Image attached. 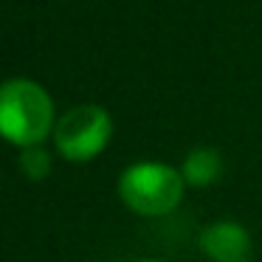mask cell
Wrapping results in <instances>:
<instances>
[{
	"instance_id": "cell-4",
	"label": "cell",
	"mask_w": 262,
	"mask_h": 262,
	"mask_svg": "<svg viewBox=\"0 0 262 262\" xmlns=\"http://www.w3.org/2000/svg\"><path fill=\"white\" fill-rule=\"evenodd\" d=\"M200 248L217 262H248L251 237L239 223L220 220L200 231Z\"/></svg>"
},
{
	"instance_id": "cell-3",
	"label": "cell",
	"mask_w": 262,
	"mask_h": 262,
	"mask_svg": "<svg viewBox=\"0 0 262 262\" xmlns=\"http://www.w3.org/2000/svg\"><path fill=\"white\" fill-rule=\"evenodd\" d=\"M113 124L104 107L99 104H76L54 127L57 149L71 161H88L99 155L107 144Z\"/></svg>"
},
{
	"instance_id": "cell-7",
	"label": "cell",
	"mask_w": 262,
	"mask_h": 262,
	"mask_svg": "<svg viewBox=\"0 0 262 262\" xmlns=\"http://www.w3.org/2000/svg\"><path fill=\"white\" fill-rule=\"evenodd\" d=\"M141 262H158V259H141Z\"/></svg>"
},
{
	"instance_id": "cell-6",
	"label": "cell",
	"mask_w": 262,
	"mask_h": 262,
	"mask_svg": "<svg viewBox=\"0 0 262 262\" xmlns=\"http://www.w3.org/2000/svg\"><path fill=\"white\" fill-rule=\"evenodd\" d=\"M20 164H23V172L29 178H42L48 175V152L37 144V147H26L23 155H20Z\"/></svg>"
},
{
	"instance_id": "cell-2",
	"label": "cell",
	"mask_w": 262,
	"mask_h": 262,
	"mask_svg": "<svg viewBox=\"0 0 262 262\" xmlns=\"http://www.w3.org/2000/svg\"><path fill=\"white\" fill-rule=\"evenodd\" d=\"M119 194L138 214H166L183 194V175L161 161H138L121 172Z\"/></svg>"
},
{
	"instance_id": "cell-1",
	"label": "cell",
	"mask_w": 262,
	"mask_h": 262,
	"mask_svg": "<svg viewBox=\"0 0 262 262\" xmlns=\"http://www.w3.org/2000/svg\"><path fill=\"white\" fill-rule=\"evenodd\" d=\"M54 104L46 88L31 79H6L0 85V133L20 147H37L51 133Z\"/></svg>"
},
{
	"instance_id": "cell-5",
	"label": "cell",
	"mask_w": 262,
	"mask_h": 262,
	"mask_svg": "<svg viewBox=\"0 0 262 262\" xmlns=\"http://www.w3.org/2000/svg\"><path fill=\"white\" fill-rule=\"evenodd\" d=\"M220 152L211 147H198L186 155L183 161V178L194 186H206L220 175Z\"/></svg>"
}]
</instances>
